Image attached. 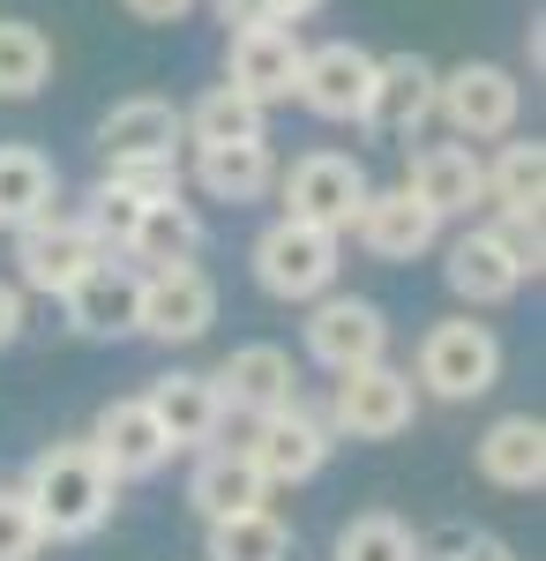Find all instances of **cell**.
Here are the masks:
<instances>
[{
	"mask_svg": "<svg viewBox=\"0 0 546 561\" xmlns=\"http://www.w3.org/2000/svg\"><path fill=\"white\" fill-rule=\"evenodd\" d=\"M23 502H31L45 539H90V531H105L113 510H121V479L105 472V457L76 434V442H53V449L31 457Z\"/></svg>",
	"mask_w": 546,
	"mask_h": 561,
	"instance_id": "obj_1",
	"label": "cell"
},
{
	"mask_svg": "<svg viewBox=\"0 0 546 561\" xmlns=\"http://www.w3.org/2000/svg\"><path fill=\"white\" fill-rule=\"evenodd\" d=\"M248 270H254V285H262L270 300L307 307V300H322V293H337L344 240H337V232H315V225H293V217H277V225L254 232Z\"/></svg>",
	"mask_w": 546,
	"mask_h": 561,
	"instance_id": "obj_2",
	"label": "cell"
},
{
	"mask_svg": "<svg viewBox=\"0 0 546 561\" xmlns=\"http://www.w3.org/2000/svg\"><path fill=\"white\" fill-rule=\"evenodd\" d=\"M420 397H442V404H471L502 382V337L471 314H450L420 337V367H405Z\"/></svg>",
	"mask_w": 546,
	"mask_h": 561,
	"instance_id": "obj_3",
	"label": "cell"
},
{
	"mask_svg": "<svg viewBox=\"0 0 546 561\" xmlns=\"http://www.w3.org/2000/svg\"><path fill=\"white\" fill-rule=\"evenodd\" d=\"M367 165L352 150H307L293 165H277V195H285V217L293 225H315V232H352V217L367 203Z\"/></svg>",
	"mask_w": 546,
	"mask_h": 561,
	"instance_id": "obj_4",
	"label": "cell"
},
{
	"mask_svg": "<svg viewBox=\"0 0 546 561\" xmlns=\"http://www.w3.org/2000/svg\"><path fill=\"white\" fill-rule=\"evenodd\" d=\"M420 420V389L405 367L389 359H367V367H344L330 382V434H352V442H397V434Z\"/></svg>",
	"mask_w": 546,
	"mask_h": 561,
	"instance_id": "obj_5",
	"label": "cell"
},
{
	"mask_svg": "<svg viewBox=\"0 0 546 561\" xmlns=\"http://www.w3.org/2000/svg\"><path fill=\"white\" fill-rule=\"evenodd\" d=\"M434 121H450L457 142H502L524 121V83L502 60H464L434 83Z\"/></svg>",
	"mask_w": 546,
	"mask_h": 561,
	"instance_id": "obj_6",
	"label": "cell"
},
{
	"mask_svg": "<svg viewBox=\"0 0 546 561\" xmlns=\"http://www.w3.org/2000/svg\"><path fill=\"white\" fill-rule=\"evenodd\" d=\"M211 322H217V277L203 270V262L143 270L135 337H150V345H195V337H211Z\"/></svg>",
	"mask_w": 546,
	"mask_h": 561,
	"instance_id": "obj_7",
	"label": "cell"
},
{
	"mask_svg": "<svg viewBox=\"0 0 546 561\" xmlns=\"http://www.w3.org/2000/svg\"><path fill=\"white\" fill-rule=\"evenodd\" d=\"M330 442L337 434L322 427V412H307V404H277V412H262V420H248V442H240V457H248L254 472H262V486L277 494V486H307V479L330 465Z\"/></svg>",
	"mask_w": 546,
	"mask_h": 561,
	"instance_id": "obj_8",
	"label": "cell"
},
{
	"mask_svg": "<svg viewBox=\"0 0 546 561\" xmlns=\"http://www.w3.org/2000/svg\"><path fill=\"white\" fill-rule=\"evenodd\" d=\"M299 345L322 375H344V367H367V359H389V314L360 293H322L307 300V322H299Z\"/></svg>",
	"mask_w": 546,
	"mask_h": 561,
	"instance_id": "obj_9",
	"label": "cell"
},
{
	"mask_svg": "<svg viewBox=\"0 0 546 561\" xmlns=\"http://www.w3.org/2000/svg\"><path fill=\"white\" fill-rule=\"evenodd\" d=\"M187 135H180V105L172 98H121L98 121V165L105 173H135V165H180Z\"/></svg>",
	"mask_w": 546,
	"mask_h": 561,
	"instance_id": "obj_10",
	"label": "cell"
},
{
	"mask_svg": "<svg viewBox=\"0 0 546 561\" xmlns=\"http://www.w3.org/2000/svg\"><path fill=\"white\" fill-rule=\"evenodd\" d=\"M434 83H442V68L426 53H375V90H367L360 128L375 142H412L434 121Z\"/></svg>",
	"mask_w": 546,
	"mask_h": 561,
	"instance_id": "obj_11",
	"label": "cell"
},
{
	"mask_svg": "<svg viewBox=\"0 0 546 561\" xmlns=\"http://www.w3.org/2000/svg\"><path fill=\"white\" fill-rule=\"evenodd\" d=\"M8 240H15V285L23 293H45V300H60L90 262H105V248L83 232L76 210H53L38 225H23V232H8Z\"/></svg>",
	"mask_w": 546,
	"mask_h": 561,
	"instance_id": "obj_12",
	"label": "cell"
},
{
	"mask_svg": "<svg viewBox=\"0 0 546 561\" xmlns=\"http://www.w3.org/2000/svg\"><path fill=\"white\" fill-rule=\"evenodd\" d=\"M367 90H375V53L352 38H322L307 45V60H299V105L315 113V121H352L360 128V113H367Z\"/></svg>",
	"mask_w": 546,
	"mask_h": 561,
	"instance_id": "obj_13",
	"label": "cell"
},
{
	"mask_svg": "<svg viewBox=\"0 0 546 561\" xmlns=\"http://www.w3.org/2000/svg\"><path fill=\"white\" fill-rule=\"evenodd\" d=\"M344 240H360L367 262H420L442 248V217L426 210L420 195H405V187H367V203H360Z\"/></svg>",
	"mask_w": 546,
	"mask_h": 561,
	"instance_id": "obj_14",
	"label": "cell"
},
{
	"mask_svg": "<svg viewBox=\"0 0 546 561\" xmlns=\"http://www.w3.org/2000/svg\"><path fill=\"white\" fill-rule=\"evenodd\" d=\"M299 60H307V45H299L293 23H248L225 45V83L248 90L254 105H293Z\"/></svg>",
	"mask_w": 546,
	"mask_h": 561,
	"instance_id": "obj_15",
	"label": "cell"
},
{
	"mask_svg": "<svg viewBox=\"0 0 546 561\" xmlns=\"http://www.w3.org/2000/svg\"><path fill=\"white\" fill-rule=\"evenodd\" d=\"M83 442L105 457V472L121 479V486H127V479H158V472L172 465V442H166V427L150 420L143 389H135V397H105Z\"/></svg>",
	"mask_w": 546,
	"mask_h": 561,
	"instance_id": "obj_16",
	"label": "cell"
},
{
	"mask_svg": "<svg viewBox=\"0 0 546 561\" xmlns=\"http://www.w3.org/2000/svg\"><path fill=\"white\" fill-rule=\"evenodd\" d=\"M397 187L420 195L442 225H450V217L471 225V210H487V158H479L471 142H457V135H450V142H420V150H412V173L397 180Z\"/></svg>",
	"mask_w": 546,
	"mask_h": 561,
	"instance_id": "obj_17",
	"label": "cell"
},
{
	"mask_svg": "<svg viewBox=\"0 0 546 561\" xmlns=\"http://www.w3.org/2000/svg\"><path fill=\"white\" fill-rule=\"evenodd\" d=\"M135 293H143V270H127L121 255L90 262L83 277L60 293L68 330H76V337H90V345H121V337H135Z\"/></svg>",
	"mask_w": 546,
	"mask_h": 561,
	"instance_id": "obj_18",
	"label": "cell"
},
{
	"mask_svg": "<svg viewBox=\"0 0 546 561\" xmlns=\"http://www.w3.org/2000/svg\"><path fill=\"white\" fill-rule=\"evenodd\" d=\"M471 465H479L487 486H502V494H539L546 486V420L539 412L487 420V434L471 442Z\"/></svg>",
	"mask_w": 546,
	"mask_h": 561,
	"instance_id": "obj_19",
	"label": "cell"
},
{
	"mask_svg": "<svg viewBox=\"0 0 546 561\" xmlns=\"http://www.w3.org/2000/svg\"><path fill=\"white\" fill-rule=\"evenodd\" d=\"M211 382H217L225 420H232V412H240V420H262V412H277V404L299 397V367H293L285 345H240V352H225V367H217Z\"/></svg>",
	"mask_w": 546,
	"mask_h": 561,
	"instance_id": "obj_20",
	"label": "cell"
},
{
	"mask_svg": "<svg viewBox=\"0 0 546 561\" xmlns=\"http://www.w3.org/2000/svg\"><path fill=\"white\" fill-rule=\"evenodd\" d=\"M442 285L464 300V314H479V307H509L516 293H524L516 262L502 255V240H494L487 225H464L457 240L442 248Z\"/></svg>",
	"mask_w": 546,
	"mask_h": 561,
	"instance_id": "obj_21",
	"label": "cell"
},
{
	"mask_svg": "<svg viewBox=\"0 0 546 561\" xmlns=\"http://www.w3.org/2000/svg\"><path fill=\"white\" fill-rule=\"evenodd\" d=\"M143 404H150V420L166 427L172 457H180V449H211L217 434H225L217 382H211V375H195V367H172V375H158V382L143 389Z\"/></svg>",
	"mask_w": 546,
	"mask_h": 561,
	"instance_id": "obj_22",
	"label": "cell"
},
{
	"mask_svg": "<svg viewBox=\"0 0 546 561\" xmlns=\"http://www.w3.org/2000/svg\"><path fill=\"white\" fill-rule=\"evenodd\" d=\"M187 510H195L203 524L270 510V486H262V472L240 457V442H211V449H195V472H187Z\"/></svg>",
	"mask_w": 546,
	"mask_h": 561,
	"instance_id": "obj_23",
	"label": "cell"
},
{
	"mask_svg": "<svg viewBox=\"0 0 546 561\" xmlns=\"http://www.w3.org/2000/svg\"><path fill=\"white\" fill-rule=\"evenodd\" d=\"M60 210V165L38 142H0V232H23Z\"/></svg>",
	"mask_w": 546,
	"mask_h": 561,
	"instance_id": "obj_24",
	"label": "cell"
},
{
	"mask_svg": "<svg viewBox=\"0 0 546 561\" xmlns=\"http://www.w3.org/2000/svg\"><path fill=\"white\" fill-rule=\"evenodd\" d=\"M180 173H195V187L211 195V203H262L270 187H277V150L270 142H225V150H195V165H180Z\"/></svg>",
	"mask_w": 546,
	"mask_h": 561,
	"instance_id": "obj_25",
	"label": "cell"
},
{
	"mask_svg": "<svg viewBox=\"0 0 546 561\" xmlns=\"http://www.w3.org/2000/svg\"><path fill=\"white\" fill-rule=\"evenodd\" d=\"M203 255V217L187 195H158V203H143L135 217V232H127L121 262H143V270H166V262H195Z\"/></svg>",
	"mask_w": 546,
	"mask_h": 561,
	"instance_id": "obj_26",
	"label": "cell"
},
{
	"mask_svg": "<svg viewBox=\"0 0 546 561\" xmlns=\"http://www.w3.org/2000/svg\"><path fill=\"white\" fill-rule=\"evenodd\" d=\"M187 150H225V142H270V105H254L248 90L211 83L187 113H180Z\"/></svg>",
	"mask_w": 546,
	"mask_h": 561,
	"instance_id": "obj_27",
	"label": "cell"
},
{
	"mask_svg": "<svg viewBox=\"0 0 546 561\" xmlns=\"http://www.w3.org/2000/svg\"><path fill=\"white\" fill-rule=\"evenodd\" d=\"M546 203V142L539 135H502L487 158V210H539Z\"/></svg>",
	"mask_w": 546,
	"mask_h": 561,
	"instance_id": "obj_28",
	"label": "cell"
},
{
	"mask_svg": "<svg viewBox=\"0 0 546 561\" xmlns=\"http://www.w3.org/2000/svg\"><path fill=\"white\" fill-rule=\"evenodd\" d=\"M53 83V38L31 15H0V105H31Z\"/></svg>",
	"mask_w": 546,
	"mask_h": 561,
	"instance_id": "obj_29",
	"label": "cell"
},
{
	"mask_svg": "<svg viewBox=\"0 0 546 561\" xmlns=\"http://www.w3.org/2000/svg\"><path fill=\"white\" fill-rule=\"evenodd\" d=\"M203 561H293V524L277 510H248V517L211 524L203 539Z\"/></svg>",
	"mask_w": 546,
	"mask_h": 561,
	"instance_id": "obj_30",
	"label": "cell"
},
{
	"mask_svg": "<svg viewBox=\"0 0 546 561\" xmlns=\"http://www.w3.org/2000/svg\"><path fill=\"white\" fill-rule=\"evenodd\" d=\"M330 561H420V531L405 517H389V510H367V517H352L337 531Z\"/></svg>",
	"mask_w": 546,
	"mask_h": 561,
	"instance_id": "obj_31",
	"label": "cell"
},
{
	"mask_svg": "<svg viewBox=\"0 0 546 561\" xmlns=\"http://www.w3.org/2000/svg\"><path fill=\"white\" fill-rule=\"evenodd\" d=\"M487 232L502 240V255L516 262V277H539V270H546V225H539V210H494V217H487Z\"/></svg>",
	"mask_w": 546,
	"mask_h": 561,
	"instance_id": "obj_32",
	"label": "cell"
},
{
	"mask_svg": "<svg viewBox=\"0 0 546 561\" xmlns=\"http://www.w3.org/2000/svg\"><path fill=\"white\" fill-rule=\"evenodd\" d=\"M45 531L31 517V502H23V486H0V561H38Z\"/></svg>",
	"mask_w": 546,
	"mask_h": 561,
	"instance_id": "obj_33",
	"label": "cell"
},
{
	"mask_svg": "<svg viewBox=\"0 0 546 561\" xmlns=\"http://www.w3.org/2000/svg\"><path fill=\"white\" fill-rule=\"evenodd\" d=\"M420 561H516V554H509V539H494V531L450 524L442 539H420Z\"/></svg>",
	"mask_w": 546,
	"mask_h": 561,
	"instance_id": "obj_34",
	"label": "cell"
},
{
	"mask_svg": "<svg viewBox=\"0 0 546 561\" xmlns=\"http://www.w3.org/2000/svg\"><path fill=\"white\" fill-rule=\"evenodd\" d=\"M121 8L135 15V23H150V31H166V23H187V15H195L203 0H121Z\"/></svg>",
	"mask_w": 546,
	"mask_h": 561,
	"instance_id": "obj_35",
	"label": "cell"
},
{
	"mask_svg": "<svg viewBox=\"0 0 546 561\" xmlns=\"http://www.w3.org/2000/svg\"><path fill=\"white\" fill-rule=\"evenodd\" d=\"M23 322H31V314H23V285H15V277H0V352L23 337Z\"/></svg>",
	"mask_w": 546,
	"mask_h": 561,
	"instance_id": "obj_36",
	"label": "cell"
},
{
	"mask_svg": "<svg viewBox=\"0 0 546 561\" xmlns=\"http://www.w3.org/2000/svg\"><path fill=\"white\" fill-rule=\"evenodd\" d=\"M211 15L225 31H248V23H270V0H211Z\"/></svg>",
	"mask_w": 546,
	"mask_h": 561,
	"instance_id": "obj_37",
	"label": "cell"
},
{
	"mask_svg": "<svg viewBox=\"0 0 546 561\" xmlns=\"http://www.w3.org/2000/svg\"><path fill=\"white\" fill-rule=\"evenodd\" d=\"M315 8H330V0H270V23H293V31H299Z\"/></svg>",
	"mask_w": 546,
	"mask_h": 561,
	"instance_id": "obj_38",
	"label": "cell"
}]
</instances>
